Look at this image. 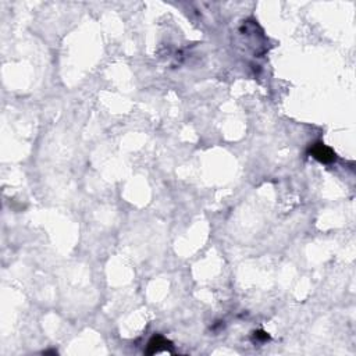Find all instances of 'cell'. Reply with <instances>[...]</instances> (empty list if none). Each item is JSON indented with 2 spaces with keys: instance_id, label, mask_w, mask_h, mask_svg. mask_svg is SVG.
<instances>
[{
  "instance_id": "6da1fadb",
  "label": "cell",
  "mask_w": 356,
  "mask_h": 356,
  "mask_svg": "<svg viewBox=\"0 0 356 356\" xmlns=\"http://www.w3.org/2000/svg\"><path fill=\"white\" fill-rule=\"evenodd\" d=\"M309 152L320 163H326L327 165V163H333L336 160V153L333 152V149H330L329 146H326L324 144H315L310 148Z\"/></svg>"
},
{
  "instance_id": "7a4b0ae2",
  "label": "cell",
  "mask_w": 356,
  "mask_h": 356,
  "mask_svg": "<svg viewBox=\"0 0 356 356\" xmlns=\"http://www.w3.org/2000/svg\"><path fill=\"white\" fill-rule=\"evenodd\" d=\"M166 345H169V343L166 341L163 337L160 336L153 337L152 340L149 341V344H148V351H146V354H149V355L156 354V352H159V351L162 350L163 347H166Z\"/></svg>"
}]
</instances>
